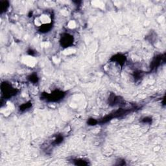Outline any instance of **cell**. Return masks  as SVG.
<instances>
[{
  "mask_svg": "<svg viewBox=\"0 0 166 166\" xmlns=\"http://www.w3.org/2000/svg\"><path fill=\"white\" fill-rule=\"evenodd\" d=\"M29 79H30V81H32L33 82H37L38 77H37V75H35V74H33V75H31L29 77Z\"/></svg>",
  "mask_w": 166,
  "mask_h": 166,
  "instance_id": "cell-6",
  "label": "cell"
},
{
  "mask_svg": "<svg viewBox=\"0 0 166 166\" xmlns=\"http://www.w3.org/2000/svg\"><path fill=\"white\" fill-rule=\"evenodd\" d=\"M2 93L4 95V97L7 98H9L16 95V89L14 88L11 85L7 82H4L2 83L1 85Z\"/></svg>",
  "mask_w": 166,
  "mask_h": 166,
  "instance_id": "cell-1",
  "label": "cell"
},
{
  "mask_svg": "<svg viewBox=\"0 0 166 166\" xmlns=\"http://www.w3.org/2000/svg\"><path fill=\"white\" fill-rule=\"evenodd\" d=\"M30 106H31V103H25L24 104H22V105L20 106V110H27V109H29Z\"/></svg>",
  "mask_w": 166,
  "mask_h": 166,
  "instance_id": "cell-5",
  "label": "cell"
},
{
  "mask_svg": "<svg viewBox=\"0 0 166 166\" xmlns=\"http://www.w3.org/2000/svg\"><path fill=\"white\" fill-rule=\"evenodd\" d=\"M8 7H9V3H8V2L4 1L0 2V10H1L2 14L3 12L7 11Z\"/></svg>",
  "mask_w": 166,
  "mask_h": 166,
  "instance_id": "cell-4",
  "label": "cell"
},
{
  "mask_svg": "<svg viewBox=\"0 0 166 166\" xmlns=\"http://www.w3.org/2000/svg\"><path fill=\"white\" fill-rule=\"evenodd\" d=\"M64 96V94L62 91H55L53 92H51V94H48L46 95V100H49L50 101H58L59 100L61 99V98H63Z\"/></svg>",
  "mask_w": 166,
  "mask_h": 166,
  "instance_id": "cell-3",
  "label": "cell"
},
{
  "mask_svg": "<svg viewBox=\"0 0 166 166\" xmlns=\"http://www.w3.org/2000/svg\"><path fill=\"white\" fill-rule=\"evenodd\" d=\"M74 41L73 37L68 33H64L60 38V44L64 47H68L73 45Z\"/></svg>",
  "mask_w": 166,
  "mask_h": 166,
  "instance_id": "cell-2",
  "label": "cell"
}]
</instances>
